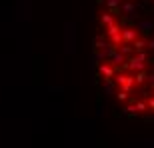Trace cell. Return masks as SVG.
Segmentation results:
<instances>
[{
	"instance_id": "obj_1",
	"label": "cell",
	"mask_w": 154,
	"mask_h": 148,
	"mask_svg": "<svg viewBox=\"0 0 154 148\" xmlns=\"http://www.w3.org/2000/svg\"><path fill=\"white\" fill-rule=\"evenodd\" d=\"M94 64L108 96L130 116H154V18L140 0H98Z\"/></svg>"
}]
</instances>
